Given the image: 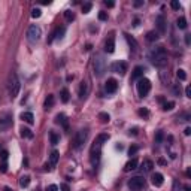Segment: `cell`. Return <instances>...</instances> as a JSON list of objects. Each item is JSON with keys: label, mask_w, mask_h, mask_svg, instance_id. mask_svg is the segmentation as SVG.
I'll return each instance as SVG.
<instances>
[{"label": "cell", "mask_w": 191, "mask_h": 191, "mask_svg": "<svg viewBox=\"0 0 191 191\" xmlns=\"http://www.w3.org/2000/svg\"><path fill=\"white\" fill-rule=\"evenodd\" d=\"M60 190L61 191H70V187H69L67 184H61V185H60Z\"/></svg>", "instance_id": "obj_43"}, {"label": "cell", "mask_w": 191, "mask_h": 191, "mask_svg": "<svg viewBox=\"0 0 191 191\" xmlns=\"http://www.w3.org/2000/svg\"><path fill=\"white\" fill-rule=\"evenodd\" d=\"M66 33V27H57V30L54 32V33L51 34V39L50 42H52L54 39H63V36Z\"/></svg>", "instance_id": "obj_17"}, {"label": "cell", "mask_w": 191, "mask_h": 191, "mask_svg": "<svg viewBox=\"0 0 191 191\" xmlns=\"http://www.w3.org/2000/svg\"><path fill=\"white\" fill-rule=\"evenodd\" d=\"M93 67H94V73L96 76H102L106 72V60L103 55H97L93 61Z\"/></svg>", "instance_id": "obj_4"}, {"label": "cell", "mask_w": 191, "mask_h": 191, "mask_svg": "<svg viewBox=\"0 0 191 191\" xmlns=\"http://www.w3.org/2000/svg\"><path fill=\"white\" fill-rule=\"evenodd\" d=\"M58 158H60V154H58V151H52V152H51V157H50V170H52L54 167L57 166Z\"/></svg>", "instance_id": "obj_18"}, {"label": "cell", "mask_w": 191, "mask_h": 191, "mask_svg": "<svg viewBox=\"0 0 191 191\" xmlns=\"http://www.w3.org/2000/svg\"><path fill=\"white\" fill-rule=\"evenodd\" d=\"M185 94H187V97H191V88H190V87H187V88H185Z\"/></svg>", "instance_id": "obj_49"}, {"label": "cell", "mask_w": 191, "mask_h": 191, "mask_svg": "<svg viewBox=\"0 0 191 191\" xmlns=\"http://www.w3.org/2000/svg\"><path fill=\"white\" fill-rule=\"evenodd\" d=\"M6 170H8V164H6V161H3V164H2V167H0V172L5 173Z\"/></svg>", "instance_id": "obj_44"}, {"label": "cell", "mask_w": 191, "mask_h": 191, "mask_svg": "<svg viewBox=\"0 0 191 191\" xmlns=\"http://www.w3.org/2000/svg\"><path fill=\"white\" fill-rule=\"evenodd\" d=\"M55 123L63 125V127H64V130H67V128H69V123H67V118L64 116V114H58V115L55 116Z\"/></svg>", "instance_id": "obj_19"}, {"label": "cell", "mask_w": 191, "mask_h": 191, "mask_svg": "<svg viewBox=\"0 0 191 191\" xmlns=\"http://www.w3.org/2000/svg\"><path fill=\"white\" fill-rule=\"evenodd\" d=\"M136 167H137V160H136V158H132V160L124 166V170L125 172H130V170H134Z\"/></svg>", "instance_id": "obj_24"}, {"label": "cell", "mask_w": 191, "mask_h": 191, "mask_svg": "<svg viewBox=\"0 0 191 191\" xmlns=\"http://www.w3.org/2000/svg\"><path fill=\"white\" fill-rule=\"evenodd\" d=\"M99 118L102 119V123H109V119H111L109 114H106V112H100V114H99Z\"/></svg>", "instance_id": "obj_33"}, {"label": "cell", "mask_w": 191, "mask_h": 191, "mask_svg": "<svg viewBox=\"0 0 191 191\" xmlns=\"http://www.w3.org/2000/svg\"><path fill=\"white\" fill-rule=\"evenodd\" d=\"M155 24H157V28L158 32L157 33H166L167 27H166V18H164V15H157V18H155Z\"/></svg>", "instance_id": "obj_11"}, {"label": "cell", "mask_w": 191, "mask_h": 191, "mask_svg": "<svg viewBox=\"0 0 191 191\" xmlns=\"http://www.w3.org/2000/svg\"><path fill=\"white\" fill-rule=\"evenodd\" d=\"M176 25H178V27H179V28H187V20H185V18L184 17H179L178 18V20H176Z\"/></svg>", "instance_id": "obj_30"}, {"label": "cell", "mask_w": 191, "mask_h": 191, "mask_svg": "<svg viewBox=\"0 0 191 191\" xmlns=\"http://www.w3.org/2000/svg\"><path fill=\"white\" fill-rule=\"evenodd\" d=\"M21 136L23 137H25V139H32L33 137V132L30 130V128H27V127H21Z\"/></svg>", "instance_id": "obj_25"}, {"label": "cell", "mask_w": 191, "mask_h": 191, "mask_svg": "<svg viewBox=\"0 0 191 191\" xmlns=\"http://www.w3.org/2000/svg\"><path fill=\"white\" fill-rule=\"evenodd\" d=\"M150 58H151V63L155 67H160V69H161V67L167 66V54H166L164 46H157V48H154V50L151 51Z\"/></svg>", "instance_id": "obj_2"}, {"label": "cell", "mask_w": 191, "mask_h": 191, "mask_svg": "<svg viewBox=\"0 0 191 191\" xmlns=\"http://www.w3.org/2000/svg\"><path fill=\"white\" fill-rule=\"evenodd\" d=\"M139 115H141L142 118H148V116H150V111L146 108H142V109H139Z\"/></svg>", "instance_id": "obj_35"}, {"label": "cell", "mask_w": 191, "mask_h": 191, "mask_svg": "<svg viewBox=\"0 0 191 191\" xmlns=\"http://www.w3.org/2000/svg\"><path fill=\"white\" fill-rule=\"evenodd\" d=\"M151 182H152V185H154V187H161V185H163V182H164V176H163L161 173H158V172H155V173H152Z\"/></svg>", "instance_id": "obj_14"}, {"label": "cell", "mask_w": 191, "mask_h": 191, "mask_svg": "<svg viewBox=\"0 0 191 191\" xmlns=\"http://www.w3.org/2000/svg\"><path fill=\"white\" fill-rule=\"evenodd\" d=\"M173 91H175V94H176V96H179V94H181V90H179V87H178V85H175V87H173Z\"/></svg>", "instance_id": "obj_46"}, {"label": "cell", "mask_w": 191, "mask_h": 191, "mask_svg": "<svg viewBox=\"0 0 191 191\" xmlns=\"http://www.w3.org/2000/svg\"><path fill=\"white\" fill-rule=\"evenodd\" d=\"M143 72H145V67L143 66H136L133 70V73H132V78H130V81L134 82V81H139L141 78H143Z\"/></svg>", "instance_id": "obj_13"}, {"label": "cell", "mask_w": 191, "mask_h": 191, "mask_svg": "<svg viewBox=\"0 0 191 191\" xmlns=\"http://www.w3.org/2000/svg\"><path fill=\"white\" fill-rule=\"evenodd\" d=\"M54 102H55L54 96H52V94H48V97L45 99V103H43V108L46 109V111H48V109H51L52 106H54Z\"/></svg>", "instance_id": "obj_22"}, {"label": "cell", "mask_w": 191, "mask_h": 191, "mask_svg": "<svg viewBox=\"0 0 191 191\" xmlns=\"http://www.w3.org/2000/svg\"><path fill=\"white\" fill-rule=\"evenodd\" d=\"M28 184H30V176L24 175V176H21V178H20V185H21L23 188L28 187Z\"/></svg>", "instance_id": "obj_27"}, {"label": "cell", "mask_w": 191, "mask_h": 191, "mask_svg": "<svg viewBox=\"0 0 191 191\" xmlns=\"http://www.w3.org/2000/svg\"><path fill=\"white\" fill-rule=\"evenodd\" d=\"M8 157H9V152L6 150H2L0 151V158L3 160V161H6L8 160Z\"/></svg>", "instance_id": "obj_38"}, {"label": "cell", "mask_w": 191, "mask_h": 191, "mask_svg": "<svg viewBox=\"0 0 191 191\" xmlns=\"http://www.w3.org/2000/svg\"><path fill=\"white\" fill-rule=\"evenodd\" d=\"M41 15H42V11L39 8H34L32 11V17L33 18H41Z\"/></svg>", "instance_id": "obj_37"}, {"label": "cell", "mask_w": 191, "mask_h": 191, "mask_svg": "<svg viewBox=\"0 0 191 191\" xmlns=\"http://www.w3.org/2000/svg\"><path fill=\"white\" fill-rule=\"evenodd\" d=\"M99 20L100 21H106L108 20V14L106 12H99Z\"/></svg>", "instance_id": "obj_42"}, {"label": "cell", "mask_w": 191, "mask_h": 191, "mask_svg": "<svg viewBox=\"0 0 191 191\" xmlns=\"http://www.w3.org/2000/svg\"><path fill=\"white\" fill-rule=\"evenodd\" d=\"M190 42H191L190 34H185V43H187V45H190Z\"/></svg>", "instance_id": "obj_50"}, {"label": "cell", "mask_w": 191, "mask_h": 191, "mask_svg": "<svg viewBox=\"0 0 191 191\" xmlns=\"http://www.w3.org/2000/svg\"><path fill=\"white\" fill-rule=\"evenodd\" d=\"M158 163H160V164H166V161H164L163 158H160V160H158Z\"/></svg>", "instance_id": "obj_53"}, {"label": "cell", "mask_w": 191, "mask_h": 191, "mask_svg": "<svg viewBox=\"0 0 191 191\" xmlns=\"http://www.w3.org/2000/svg\"><path fill=\"white\" fill-rule=\"evenodd\" d=\"M88 94H90V82L88 81H82L81 87H79V99H87Z\"/></svg>", "instance_id": "obj_12"}, {"label": "cell", "mask_w": 191, "mask_h": 191, "mask_svg": "<svg viewBox=\"0 0 191 191\" xmlns=\"http://www.w3.org/2000/svg\"><path fill=\"white\" fill-rule=\"evenodd\" d=\"M176 76H178L179 81H185V79H187V73H185L184 69H178V70H176Z\"/></svg>", "instance_id": "obj_31"}, {"label": "cell", "mask_w": 191, "mask_h": 191, "mask_svg": "<svg viewBox=\"0 0 191 191\" xmlns=\"http://www.w3.org/2000/svg\"><path fill=\"white\" fill-rule=\"evenodd\" d=\"M125 39H127V42H128V45H130V50L136 51L137 48H139V45H137V42H136V39L134 37H132L130 34H125Z\"/></svg>", "instance_id": "obj_23"}, {"label": "cell", "mask_w": 191, "mask_h": 191, "mask_svg": "<svg viewBox=\"0 0 191 191\" xmlns=\"http://www.w3.org/2000/svg\"><path fill=\"white\" fill-rule=\"evenodd\" d=\"M137 150H139V148H137L136 145H132V146L128 148V155H134V154L137 152Z\"/></svg>", "instance_id": "obj_40"}, {"label": "cell", "mask_w": 191, "mask_h": 191, "mask_svg": "<svg viewBox=\"0 0 191 191\" xmlns=\"http://www.w3.org/2000/svg\"><path fill=\"white\" fill-rule=\"evenodd\" d=\"M105 5H106L108 8H114V6H115V3H114V2H108V0L105 2Z\"/></svg>", "instance_id": "obj_47"}, {"label": "cell", "mask_w": 191, "mask_h": 191, "mask_svg": "<svg viewBox=\"0 0 191 191\" xmlns=\"http://www.w3.org/2000/svg\"><path fill=\"white\" fill-rule=\"evenodd\" d=\"M161 141H163V132H157V134H155V143H161Z\"/></svg>", "instance_id": "obj_41"}, {"label": "cell", "mask_w": 191, "mask_h": 191, "mask_svg": "<svg viewBox=\"0 0 191 191\" xmlns=\"http://www.w3.org/2000/svg\"><path fill=\"white\" fill-rule=\"evenodd\" d=\"M137 93H139V96L141 97H145L148 93L151 91V81L150 79H146V78H141L139 81H137Z\"/></svg>", "instance_id": "obj_5"}, {"label": "cell", "mask_w": 191, "mask_h": 191, "mask_svg": "<svg viewBox=\"0 0 191 191\" xmlns=\"http://www.w3.org/2000/svg\"><path fill=\"white\" fill-rule=\"evenodd\" d=\"M170 6H172V9H175V11H179V9H181V3H179L178 0H173V2L170 3Z\"/></svg>", "instance_id": "obj_39"}, {"label": "cell", "mask_w": 191, "mask_h": 191, "mask_svg": "<svg viewBox=\"0 0 191 191\" xmlns=\"http://www.w3.org/2000/svg\"><path fill=\"white\" fill-rule=\"evenodd\" d=\"M175 106V103L173 102H164V105H163V109L164 111H172Z\"/></svg>", "instance_id": "obj_36"}, {"label": "cell", "mask_w": 191, "mask_h": 191, "mask_svg": "<svg viewBox=\"0 0 191 191\" xmlns=\"http://www.w3.org/2000/svg\"><path fill=\"white\" fill-rule=\"evenodd\" d=\"M152 167H154V163H152L151 160H145V161L142 163L141 170H142V172H151V170H152Z\"/></svg>", "instance_id": "obj_21"}, {"label": "cell", "mask_w": 191, "mask_h": 191, "mask_svg": "<svg viewBox=\"0 0 191 191\" xmlns=\"http://www.w3.org/2000/svg\"><path fill=\"white\" fill-rule=\"evenodd\" d=\"M5 191H14V190H11L9 187H6V188H5Z\"/></svg>", "instance_id": "obj_54"}, {"label": "cell", "mask_w": 191, "mask_h": 191, "mask_svg": "<svg viewBox=\"0 0 191 191\" xmlns=\"http://www.w3.org/2000/svg\"><path fill=\"white\" fill-rule=\"evenodd\" d=\"M105 88H106V93L112 94V93L116 91V88H118V82H116L114 78H111V79H108V82H106V85H105Z\"/></svg>", "instance_id": "obj_16"}, {"label": "cell", "mask_w": 191, "mask_h": 191, "mask_svg": "<svg viewBox=\"0 0 191 191\" xmlns=\"http://www.w3.org/2000/svg\"><path fill=\"white\" fill-rule=\"evenodd\" d=\"M105 51L108 52V54H112L114 51H115V37L114 36H109L106 43H105Z\"/></svg>", "instance_id": "obj_15"}, {"label": "cell", "mask_w": 191, "mask_h": 191, "mask_svg": "<svg viewBox=\"0 0 191 191\" xmlns=\"http://www.w3.org/2000/svg\"><path fill=\"white\" fill-rule=\"evenodd\" d=\"M12 127V115L6 114L5 116L0 118V132H6Z\"/></svg>", "instance_id": "obj_9"}, {"label": "cell", "mask_w": 191, "mask_h": 191, "mask_svg": "<svg viewBox=\"0 0 191 191\" xmlns=\"http://www.w3.org/2000/svg\"><path fill=\"white\" fill-rule=\"evenodd\" d=\"M27 37H28V41L30 42H37L39 39L42 37V30L39 25H30L28 27V30H27Z\"/></svg>", "instance_id": "obj_6"}, {"label": "cell", "mask_w": 191, "mask_h": 191, "mask_svg": "<svg viewBox=\"0 0 191 191\" xmlns=\"http://www.w3.org/2000/svg\"><path fill=\"white\" fill-rule=\"evenodd\" d=\"M50 141H51V143H52V145H57L58 142H60V136H58L55 132H51V133H50Z\"/></svg>", "instance_id": "obj_29"}, {"label": "cell", "mask_w": 191, "mask_h": 191, "mask_svg": "<svg viewBox=\"0 0 191 191\" xmlns=\"http://www.w3.org/2000/svg\"><path fill=\"white\" fill-rule=\"evenodd\" d=\"M134 27H137V25H139V20H137V18H136V20H134Z\"/></svg>", "instance_id": "obj_52"}, {"label": "cell", "mask_w": 191, "mask_h": 191, "mask_svg": "<svg viewBox=\"0 0 191 191\" xmlns=\"http://www.w3.org/2000/svg\"><path fill=\"white\" fill-rule=\"evenodd\" d=\"M64 18H66V21L72 23V21L75 20V14H73L72 11H66V12H64Z\"/></svg>", "instance_id": "obj_32"}, {"label": "cell", "mask_w": 191, "mask_h": 191, "mask_svg": "<svg viewBox=\"0 0 191 191\" xmlns=\"http://www.w3.org/2000/svg\"><path fill=\"white\" fill-rule=\"evenodd\" d=\"M143 5V2L142 0H137V2H134V8H139V6H142Z\"/></svg>", "instance_id": "obj_48"}, {"label": "cell", "mask_w": 191, "mask_h": 191, "mask_svg": "<svg viewBox=\"0 0 191 191\" xmlns=\"http://www.w3.org/2000/svg\"><path fill=\"white\" fill-rule=\"evenodd\" d=\"M87 137H88V130L87 128H82V130H79L75 136V141H73V146H75L76 150H79L81 146H82L85 141H87Z\"/></svg>", "instance_id": "obj_7"}, {"label": "cell", "mask_w": 191, "mask_h": 191, "mask_svg": "<svg viewBox=\"0 0 191 191\" xmlns=\"http://www.w3.org/2000/svg\"><path fill=\"white\" fill-rule=\"evenodd\" d=\"M145 187V179L141 176H134L128 181V188L132 191H141Z\"/></svg>", "instance_id": "obj_8"}, {"label": "cell", "mask_w": 191, "mask_h": 191, "mask_svg": "<svg viewBox=\"0 0 191 191\" xmlns=\"http://www.w3.org/2000/svg\"><path fill=\"white\" fill-rule=\"evenodd\" d=\"M46 191H58V187L57 185H48V187H46Z\"/></svg>", "instance_id": "obj_45"}, {"label": "cell", "mask_w": 191, "mask_h": 191, "mask_svg": "<svg viewBox=\"0 0 191 191\" xmlns=\"http://www.w3.org/2000/svg\"><path fill=\"white\" fill-rule=\"evenodd\" d=\"M91 8H93V3L87 2V3H84V5H82V12H84V14H88V12L91 11Z\"/></svg>", "instance_id": "obj_34"}, {"label": "cell", "mask_w": 191, "mask_h": 191, "mask_svg": "<svg viewBox=\"0 0 191 191\" xmlns=\"http://www.w3.org/2000/svg\"><path fill=\"white\" fill-rule=\"evenodd\" d=\"M21 119L25 121V123H28V124H33L34 123V116L32 112H23L21 114Z\"/></svg>", "instance_id": "obj_20"}, {"label": "cell", "mask_w": 191, "mask_h": 191, "mask_svg": "<svg viewBox=\"0 0 191 191\" xmlns=\"http://www.w3.org/2000/svg\"><path fill=\"white\" fill-rule=\"evenodd\" d=\"M111 69H112V72H115V73L124 75L125 72H127V63H124V61H115V63L111 66Z\"/></svg>", "instance_id": "obj_10"}, {"label": "cell", "mask_w": 191, "mask_h": 191, "mask_svg": "<svg viewBox=\"0 0 191 191\" xmlns=\"http://www.w3.org/2000/svg\"><path fill=\"white\" fill-rule=\"evenodd\" d=\"M157 39H158L157 32H148V33H146V41L148 42H155Z\"/></svg>", "instance_id": "obj_28"}, {"label": "cell", "mask_w": 191, "mask_h": 191, "mask_svg": "<svg viewBox=\"0 0 191 191\" xmlns=\"http://www.w3.org/2000/svg\"><path fill=\"white\" fill-rule=\"evenodd\" d=\"M69 97H70L69 90H67V88H63V90L60 91V99H61V102H63V103H67V102H69Z\"/></svg>", "instance_id": "obj_26"}, {"label": "cell", "mask_w": 191, "mask_h": 191, "mask_svg": "<svg viewBox=\"0 0 191 191\" xmlns=\"http://www.w3.org/2000/svg\"><path fill=\"white\" fill-rule=\"evenodd\" d=\"M184 133L187 134V136H190V134H191V128H190V127H187V128H185V132H184Z\"/></svg>", "instance_id": "obj_51"}, {"label": "cell", "mask_w": 191, "mask_h": 191, "mask_svg": "<svg viewBox=\"0 0 191 191\" xmlns=\"http://www.w3.org/2000/svg\"><path fill=\"white\" fill-rule=\"evenodd\" d=\"M109 141V134L108 133H102L96 137V141L91 146V155H90V160H91V164L94 167L99 166L100 163V157H102V146L105 142Z\"/></svg>", "instance_id": "obj_1"}, {"label": "cell", "mask_w": 191, "mask_h": 191, "mask_svg": "<svg viewBox=\"0 0 191 191\" xmlns=\"http://www.w3.org/2000/svg\"><path fill=\"white\" fill-rule=\"evenodd\" d=\"M20 88H21V85H20V79H18L17 73H11V76H9V82H8L9 96H11L12 99H15V97L18 96V93H20Z\"/></svg>", "instance_id": "obj_3"}]
</instances>
